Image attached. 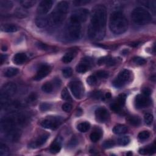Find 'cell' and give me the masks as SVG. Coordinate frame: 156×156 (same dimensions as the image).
Returning a JSON list of instances; mask_svg holds the SVG:
<instances>
[{
    "label": "cell",
    "instance_id": "obj_40",
    "mask_svg": "<svg viewBox=\"0 0 156 156\" xmlns=\"http://www.w3.org/2000/svg\"><path fill=\"white\" fill-rule=\"evenodd\" d=\"M36 45L38 47V48H39L40 50H41L49 51L51 50V47L50 46H48L46 44L42 43V42H37L36 43Z\"/></svg>",
    "mask_w": 156,
    "mask_h": 156
},
{
    "label": "cell",
    "instance_id": "obj_50",
    "mask_svg": "<svg viewBox=\"0 0 156 156\" xmlns=\"http://www.w3.org/2000/svg\"><path fill=\"white\" fill-rule=\"evenodd\" d=\"M37 98V95L35 93H32L29 95L28 98V102H34Z\"/></svg>",
    "mask_w": 156,
    "mask_h": 156
},
{
    "label": "cell",
    "instance_id": "obj_5",
    "mask_svg": "<svg viewBox=\"0 0 156 156\" xmlns=\"http://www.w3.org/2000/svg\"><path fill=\"white\" fill-rule=\"evenodd\" d=\"M65 37L69 41H76L81 37V24L70 21L65 31Z\"/></svg>",
    "mask_w": 156,
    "mask_h": 156
},
{
    "label": "cell",
    "instance_id": "obj_49",
    "mask_svg": "<svg viewBox=\"0 0 156 156\" xmlns=\"http://www.w3.org/2000/svg\"><path fill=\"white\" fill-rule=\"evenodd\" d=\"M115 145V142L113 140H108L104 141V143L102 144V146L104 148H110Z\"/></svg>",
    "mask_w": 156,
    "mask_h": 156
},
{
    "label": "cell",
    "instance_id": "obj_44",
    "mask_svg": "<svg viewBox=\"0 0 156 156\" xmlns=\"http://www.w3.org/2000/svg\"><path fill=\"white\" fill-rule=\"evenodd\" d=\"M133 62H134V63H135L136 64L140 65H144L145 64H146V61L145 59H143V58H142V57H133Z\"/></svg>",
    "mask_w": 156,
    "mask_h": 156
},
{
    "label": "cell",
    "instance_id": "obj_30",
    "mask_svg": "<svg viewBox=\"0 0 156 156\" xmlns=\"http://www.w3.org/2000/svg\"><path fill=\"white\" fill-rule=\"evenodd\" d=\"M20 3L21 5L23 6L24 8L29 9L34 6L35 3H36V1H32V0H23V1H20Z\"/></svg>",
    "mask_w": 156,
    "mask_h": 156
},
{
    "label": "cell",
    "instance_id": "obj_29",
    "mask_svg": "<svg viewBox=\"0 0 156 156\" xmlns=\"http://www.w3.org/2000/svg\"><path fill=\"white\" fill-rule=\"evenodd\" d=\"M0 6H1V9H3L9 10L13 7V3L11 1L1 0L0 1Z\"/></svg>",
    "mask_w": 156,
    "mask_h": 156
},
{
    "label": "cell",
    "instance_id": "obj_46",
    "mask_svg": "<svg viewBox=\"0 0 156 156\" xmlns=\"http://www.w3.org/2000/svg\"><path fill=\"white\" fill-rule=\"evenodd\" d=\"M126 100V95L125 94H121L118 96L117 102L123 107L124 106V104H125Z\"/></svg>",
    "mask_w": 156,
    "mask_h": 156
},
{
    "label": "cell",
    "instance_id": "obj_42",
    "mask_svg": "<svg viewBox=\"0 0 156 156\" xmlns=\"http://www.w3.org/2000/svg\"><path fill=\"white\" fill-rule=\"evenodd\" d=\"M87 82L90 86H94L97 82V77L94 75L90 76L87 78Z\"/></svg>",
    "mask_w": 156,
    "mask_h": 156
},
{
    "label": "cell",
    "instance_id": "obj_58",
    "mask_svg": "<svg viewBox=\"0 0 156 156\" xmlns=\"http://www.w3.org/2000/svg\"><path fill=\"white\" fill-rule=\"evenodd\" d=\"M111 96H112V95H111V93H109V92L107 93L106 94V98L109 99V98H110Z\"/></svg>",
    "mask_w": 156,
    "mask_h": 156
},
{
    "label": "cell",
    "instance_id": "obj_47",
    "mask_svg": "<svg viewBox=\"0 0 156 156\" xmlns=\"http://www.w3.org/2000/svg\"><path fill=\"white\" fill-rule=\"evenodd\" d=\"M51 105L49 103H46V102H42V103L40 104V110L43 111V112H44V111H47L49 109H51Z\"/></svg>",
    "mask_w": 156,
    "mask_h": 156
},
{
    "label": "cell",
    "instance_id": "obj_39",
    "mask_svg": "<svg viewBox=\"0 0 156 156\" xmlns=\"http://www.w3.org/2000/svg\"><path fill=\"white\" fill-rule=\"evenodd\" d=\"M153 119H154V117H153V115L152 114L148 113V114H146L145 115L144 120H145V122L146 124H148V125H150V124H152V123L153 121Z\"/></svg>",
    "mask_w": 156,
    "mask_h": 156
},
{
    "label": "cell",
    "instance_id": "obj_21",
    "mask_svg": "<svg viewBox=\"0 0 156 156\" xmlns=\"http://www.w3.org/2000/svg\"><path fill=\"white\" fill-rule=\"evenodd\" d=\"M35 25L39 28H43L48 25V17L40 16L38 17L35 20Z\"/></svg>",
    "mask_w": 156,
    "mask_h": 156
},
{
    "label": "cell",
    "instance_id": "obj_24",
    "mask_svg": "<svg viewBox=\"0 0 156 156\" xmlns=\"http://www.w3.org/2000/svg\"><path fill=\"white\" fill-rule=\"evenodd\" d=\"M18 29L17 26L13 24H4L1 26V30L6 33H15Z\"/></svg>",
    "mask_w": 156,
    "mask_h": 156
},
{
    "label": "cell",
    "instance_id": "obj_8",
    "mask_svg": "<svg viewBox=\"0 0 156 156\" xmlns=\"http://www.w3.org/2000/svg\"><path fill=\"white\" fill-rule=\"evenodd\" d=\"M88 15L89 11L87 9H79L75 10L71 14L70 21L81 24L87 21Z\"/></svg>",
    "mask_w": 156,
    "mask_h": 156
},
{
    "label": "cell",
    "instance_id": "obj_20",
    "mask_svg": "<svg viewBox=\"0 0 156 156\" xmlns=\"http://www.w3.org/2000/svg\"><path fill=\"white\" fill-rule=\"evenodd\" d=\"M26 59H27V56L25 53H17L13 58V62L16 65H20L23 64Z\"/></svg>",
    "mask_w": 156,
    "mask_h": 156
},
{
    "label": "cell",
    "instance_id": "obj_59",
    "mask_svg": "<svg viewBox=\"0 0 156 156\" xmlns=\"http://www.w3.org/2000/svg\"><path fill=\"white\" fill-rule=\"evenodd\" d=\"M82 114V110L81 109H78V112H77L76 115H77V116H80Z\"/></svg>",
    "mask_w": 156,
    "mask_h": 156
},
{
    "label": "cell",
    "instance_id": "obj_7",
    "mask_svg": "<svg viewBox=\"0 0 156 156\" xmlns=\"http://www.w3.org/2000/svg\"><path fill=\"white\" fill-rule=\"evenodd\" d=\"M131 78V72L128 70H124L121 71L114 82L113 85L116 88H121L130 81Z\"/></svg>",
    "mask_w": 156,
    "mask_h": 156
},
{
    "label": "cell",
    "instance_id": "obj_28",
    "mask_svg": "<svg viewBox=\"0 0 156 156\" xmlns=\"http://www.w3.org/2000/svg\"><path fill=\"white\" fill-rule=\"evenodd\" d=\"M90 127V123L88 122H82L78 124L77 129H78V131L81 132H86L89 130Z\"/></svg>",
    "mask_w": 156,
    "mask_h": 156
},
{
    "label": "cell",
    "instance_id": "obj_32",
    "mask_svg": "<svg viewBox=\"0 0 156 156\" xmlns=\"http://www.w3.org/2000/svg\"><path fill=\"white\" fill-rule=\"evenodd\" d=\"M129 142H130V139L127 136H123L119 137L118 139V143L120 146H126Z\"/></svg>",
    "mask_w": 156,
    "mask_h": 156
},
{
    "label": "cell",
    "instance_id": "obj_38",
    "mask_svg": "<svg viewBox=\"0 0 156 156\" xmlns=\"http://www.w3.org/2000/svg\"><path fill=\"white\" fill-rule=\"evenodd\" d=\"M139 139L140 140H145L146 139H148L150 137V133L148 131H144L140 132L139 133Z\"/></svg>",
    "mask_w": 156,
    "mask_h": 156
},
{
    "label": "cell",
    "instance_id": "obj_25",
    "mask_svg": "<svg viewBox=\"0 0 156 156\" xmlns=\"http://www.w3.org/2000/svg\"><path fill=\"white\" fill-rule=\"evenodd\" d=\"M127 127L123 125V124H118L115 126L113 129V132L115 134H124L127 132Z\"/></svg>",
    "mask_w": 156,
    "mask_h": 156
},
{
    "label": "cell",
    "instance_id": "obj_4",
    "mask_svg": "<svg viewBox=\"0 0 156 156\" xmlns=\"http://www.w3.org/2000/svg\"><path fill=\"white\" fill-rule=\"evenodd\" d=\"M131 18L133 23L138 25H145L152 21V17L150 13L145 9L139 7L133 10Z\"/></svg>",
    "mask_w": 156,
    "mask_h": 156
},
{
    "label": "cell",
    "instance_id": "obj_34",
    "mask_svg": "<svg viewBox=\"0 0 156 156\" xmlns=\"http://www.w3.org/2000/svg\"><path fill=\"white\" fill-rule=\"evenodd\" d=\"M74 59V54L72 52H69L66 54L63 57H62V62L65 64H68L72 61Z\"/></svg>",
    "mask_w": 156,
    "mask_h": 156
},
{
    "label": "cell",
    "instance_id": "obj_19",
    "mask_svg": "<svg viewBox=\"0 0 156 156\" xmlns=\"http://www.w3.org/2000/svg\"><path fill=\"white\" fill-rule=\"evenodd\" d=\"M119 58H111V57H102L98 61V64L100 65L106 64L108 66H114L118 62Z\"/></svg>",
    "mask_w": 156,
    "mask_h": 156
},
{
    "label": "cell",
    "instance_id": "obj_23",
    "mask_svg": "<svg viewBox=\"0 0 156 156\" xmlns=\"http://www.w3.org/2000/svg\"><path fill=\"white\" fill-rule=\"evenodd\" d=\"M155 145L148 146L147 147H146V148H141L139 150V153L142 155H146V154L151 155L155 153Z\"/></svg>",
    "mask_w": 156,
    "mask_h": 156
},
{
    "label": "cell",
    "instance_id": "obj_14",
    "mask_svg": "<svg viewBox=\"0 0 156 156\" xmlns=\"http://www.w3.org/2000/svg\"><path fill=\"white\" fill-rule=\"evenodd\" d=\"M151 104L149 96L143 95H138L135 99V106L137 109H142L148 107Z\"/></svg>",
    "mask_w": 156,
    "mask_h": 156
},
{
    "label": "cell",
    "instance_id": "obj_45",
    "mask_svg": "<svg viewBox=\"0 0 156 156\" xmlns=\"http://www.w3.org/2000/svg\"><path fill=\"white\" fill-rule=\"evenodd\" d=\"M108 75H109V74L108 72H107V71H104V70H100V71H98V72L96 73V76L100 79H103V78H108Z\"/></svg>",
    "mask_w": 156,
    "mask_h": 156
},
{
    "label": "cell",
    "instance_id": "obj_51",
    "mask_svg": "<svg viewBox=\"0 0 156 156\" xmlns=\"http://www.w3.org/2000/svg\"><path fill=\"white\" fill-rule=\"evenodd\" d=\"M142 93L143 95L146 96H149L151 93V91L150 90V88H148V87H145L142 90Z\"/></svg>",
    "mask_w": 156,
    "mask_h": 156
},
{
    "label": "cell",
    "instance_id": "obj_18",
    "mask_svg": "<svg viewBox=\"0 0 156 156\" xmlns=\"http://www.w3.org/2000/svg\"><path fill=\"white\" fill-rule=\"evenodd\" d=\"M90 67V61L88 58H84L82 61L77 65L76 71L79 73H84Z\"/></svg>",
    "mask_w": 156,
    "mask_h": 156
},
{
    "label": "cell",
    "instance_id": "obj_31",
    "mask_svg": "<svg viewBox=\"0 0 156 156\" xmlns=\"http://www.w3.org/2000/svg\"><path fill=\"white\" fill-rule=\"evenodd\" d=\"M42 90L47 93H51L53 91V85L51 82H46L42 86Z\"/></svg>",
    "mask_w": 156,
    "mask_h": 156
},
{
    "label": "cell",
    "instance_id": "obj_3",
    "mask_svg": "<svg viewBox=\"0 0 156 156\" xmlns=\"http://www.w3.org/2000/svg\"><path fill=\"white\" fill-rule=\"evenodd\" d=\"M109 28L115 34H122L127 30L128 21L121 12H113L110 17Z\"/></svg>",
    "mask_w": 156,
    "mask_h": 156
},
{
    "label": "cell",
    "instance_id": "obj_26",
    "mask_svg": "<svg viewBox=\"0 0 156 156\" xmlns=\"http://www.w3.org/2000/svg\"><path fill=\"white\" fill-rule=\"evenodd\" d=\"M127 121L129 124L133 126H139L141 124V119L138 116H130L127 118Z\"/></svg>",
    "mask_w": 156,
    "mask_h": 156
},
{
    "label": "cell",
    "instance_id": "obj_17",
    "mask_svg": "<svg viewBox=\"0 0 156 156\" xmlns=\"http://www.w3.org/2000/svg\"><path fill=\"white\" fill-rule=\"evenodd\" d=\"M21 136V131L18 128H14L6 133V137L7 140L15 142L20 139Z\"/></svg>",
    "mask_w": 156,
    "mask_h": 156
},
{
    "label": "cell",
    "instance_id": "obj_6",
    "mask_svg": "<svg viewBox=\"0 0 156 156\" xmlns=\"http://www.w3.org/2000/svg\"><path fill=\"white\" fill-rule=\"evenodd\" d=\"M17 91V86L13 82H8L4 84L1 90V105H5L9 98L14 95Z\"/></svg>",
    "mask_w": 156,
    "mask_h": 156
},
{
    "label": "cell",
    "instance_id": "obj_53",
    "mask_svg": "<svg viewBox=\"0 0 156 156\" xmlns=\"http://www.w3.org/2000/svg\"><path fill=\"white\" fill-rule=\"evenodd\" d=\"M89 1H86V0H84V1H74V3L75 4V6H81L84 5V4H86L88 3Z\"/></svg>",
    "mask_w": 156,
    "mask_h": 156
},
{
    "label": "cell",
    "instance_id": "obj_1",
    "mask_svg": "<svg viewBox=\"0 0 156 156\" xmlns=\"http://www.w3.org/2000/svg\"><path fill=\"white\" fill-rule=\"evenodd\" d=\"M107 11L104 6L99 4L93 7L91 13L88 36L91 40H100L106 35Z\"/></svg>",
    "mask_w": 156,
    "mask_h": 156
},
{
    "label": "cell",
    "instance_id": "obj_43",
    "mask_svg": "<svg viewBox=\"0 0 156 156\" xmlns=\"http://www.w3.org/2000/svg\"><path fill=\"white\" fill-rule=\"evenodd\" d=\"M9 153V148L7 146L4 144L1 143L0 145V155H6Z\"/></svg>",
    "mask_w": 156,
    "mask_h": 156
},
{
    "label": "cell",
    "instance_id": "obj_57",
    "mask_svg": "<svg viewBox=\"0 0 156 156\" xmlns=\"http://www.w3.org/2000/svg\"><path fill=\"white\" fill-rule=\"evenodd\" d=\"M1 50L3 51H6L7 50V47L6 45H5V44H4V45H3L1 46Z\"/></svg>",
    "mask_w": 156,
    "mask_h": 156
},
{
    "label": "cell",
    "instance_id": "obj_22",
    "mask_svg": "<svg viewBox=\"0 0 156 156\" xmlns=\"http://www.w3.org/2000/svg\"><path fill=\"white\" fill-rule=\"evenodd\" d=\"M61 149V140L60 138L57 139L52 143L50 147V151L52 153H59Z\"/></svg>",
    "mask_w": 156,
    "mask_h": 156
},
{
    "label": "cell",
    "instance_id": "obj_2",
    "mask_svg": "<svg viewBox=\"0 0 156 156\" xmlns=\"http://www.w3.org/2000/svg\"><path fill=\"white\" fill-rule=\"evenodd\" d=\"M69 11V3L62 1L57 4L54 10L48 17V25L51 27H57L63 23Z\"/></svg>",
    "mask_w": 156,
    "mask_h": 156
},
{
    "label": "cell",
    "instance_id": "obj_37",
    "mask_svg": "<svg viewBox=\"0 0 156 156\" xmlns=\"http://www.w3.org/2000/svg\"><path fill=\"white\" fill-rule=\"evenodd\" d=\"M121 108L122 106L117 101L114 102V103L110 105V109L116 113H119L121 110Z\"/></svg>",
    "mask_w": 156,
    "mask_h": 156
},
{
    "label": "cell",
    "instance_id": "obj_55",
    "mask_svg": "<svg viewBox=\"0 0 156 156\" xmlns=\"http://www.w3.org/2000/svg\"><path fill=\"white\" fill-rule=\"evenodd\" d=\"M6 59H7L6 55H1V64H3V62L6 60Z\"/></svg>",
    "mask_w": 156,
    "mask_h": 156
},
{
    "label": "cell",
    "instance_id": "obj_48",
    "mask_svg": "<svg viewBox=\"0 0 156 156\" xmlns=\"http://www.w3.org/2000/svg\"><path fill=\"white\" fill-rule=\"evenodd\" d=\"M62 109L65 112H70L71 109H72V105L70 103H68V102H66V103L62 105Z\"/></svg>",
    "mask_w": 156,
    "mask_h": 156
},
{
    "label": "cell",
    "instance_id": "obj_10",
    "mask_svg": "<svg viewBox=\"0 0 156 156\" xmlns=\"http://www.w3.org/2000/svg\"><path fill=\"white\" fill-rule=\"evenodd\" d=\"M17 123L16 117H6L1 119V132H7L12 129L15 128Z\"/></svg>",
    "mask_w": 156,
    "mask_h": 156
},
{
    "label": "cell",
    "instance_id": "obj_27",
    "mask_svg": "<svg viewBox=\"0 0 156 156\" xmlns=\"http://www.w3.org/2000/svg\"><path fill=\"white\" fill-rule=\"evenodd\" d=\"M19 72V70L15 68H8L4 72V76L7 78H11L17 75Z\"/></svg>",
    "mask_w": 156,
    "mask_h": 156
},
{
    "label": "cell",
    "instance_id": "obj_41",
    "mask_svg": "<svg viewBox=\"0 0 156 156\" xmlns=\"http://www.w3.org/2000/svg\"><path fill=\"white\" fill-rule=\"evenodd\" d=\"M62 74H63V76L65 78H69L71 75H72L73 70L70 67L65 68L63 70H62Z\"/></svg>",
    "mask_w": 156,
    "mask_h": 156
},
{
    "label": "cell",
    "instance_id": "obj_33",
    "mask_svg": "<svg viewBox=\"0 0 156 156\" xmlns=\"http://www.w3.org/2000/svg\"><path fill=\"white\" fill-rule=\"evenodd\" d=\"M101 137V132L99 131H94L90 134V138L92 141L96 142L100 139Z\"/></svg>",
    "mask_w": 156,
    "mask_h": 156
},
{
    "label": "cell",
    "instance_id": "obj_56",
    "mask_svg": "<svg viewBox=\"0 0 156 156\" xmlns=\"http://www.w3.org/2000/svg\"><path fill=\"white\" fill-rule=\"evenodd\" d=\"M140 44V43L139 42H135V43H131V46H133V47H137Z\"/></svg>",
    "mask_w": 156,
    "mask_h": 156
},
{
    "label": "cell",
    "instance_id": "obj_36",
    "mask_svg": "<svg viewBox=\"0 0 156 156\" xmlns=\"http://www.w3.org/2000/svg\"><path fill=\"white\" fill-rule=\"evenodd\" d=\"M15 14L17 17L19 18H24L27 16L28 13L26 11L23 9L18 8L17 9L15 12Z\"/></svg>",
    "mask_w": 156,
    "mask_h": 156
},
{
    "label": "cell",
    "instance_id": "obj_11",
    "mask_svg": "<svg viewBox=\"0 0 156 156\" xmlns=\"http://www.w3.org/2000/svg\"><path fill=\"white\" fill-rule=\"evenodd\" d=\"M61 124V118L59 117H53L43 120L41 122V126L46 129H56Z\"/></svg>",
    "mask_w": 156,
    "mask_h": 156
},
{
    "label": "cell",
    "instance_id": "obj_13",
    "mask_svg": "<svg viewBox=\"0 0 156 156\" xmlns=\"http://www.w3.org/2000/svg\"><path fill=\"white\" fill-rule=\"evenodd\" d=\"M95 117L96 121L100 123H106L109 121L110 114L108 110L104 108H100L95 111Z\"/></svg>",
    "mask_w": 156,
    "mask_h": 156
},
{
    "label": "cell",
    "instance_id": "obj_54",
    "mask_svg": "<svg viewBox=\"0 0 156 156\" xmlns=\"http://www.w3.org/2000/svg\"><path fill=\"white\" fill-rule=\"evenodd\" d=\"M78 143V140L75 139V138H73L72 140H71L70 142V145H71V146H75Z\"/></svg>",
    "mask_w": 156,
    "mask_h": 156
},
{
    "label": "cell",
    "instance_id": "obj_35",
    "mask_svg": "<svg viewBox=\"0 0 156 156\" xmlns=\"http://www.w3.org/2000/svg\"><path fill=\"white\" fill-rule=\"evenodd\" d=\"M61 96L62 98L65 101H70L71 100V98L68 92V90L66 88H64L62 91L61 93Z\"/></svg>",
    "mask_w": 156,
    "mask_h": 156
},
{
    "label": "cell",
    "instance_id": "obj_60",
    "mask_svg": "<svg viewBox=\"0 0 156 156\" xmlns=\"http://www.w3.org/2000/svg\"><path fill=\"white\" fill-rule=\"evenodd\" d=\"M132 153H131V152H130V153H127V154H126V155H132Z\"/></svg>",
    "mask_w": 156,
    "mask_h": 156
},
{
    "label": "cell",
    "instance_id": "obj_9",
    "mask_svg": "<svg viewBox=\"0 0 156 156\" xmlns=\"http://www.w3.org/2000/svg\"><path fill=\"white\" fill-rule=\"evenodd\" d=\"M71 93L76 99H81L84 94V88L81 81H74L70 84Z\"/></svg>",
    "mask_w": 156,
    "mask_h": 156
},
{
    "label": "cell",
    "instance_id": "obj_12",
    "mask_svg": "<svg viewBox=\"0 0 156 156\" xmlns=\"http://www.w3.org/2000/svg\"><path fill=\"white\" fill-rule=\"evenodd\" d=\"M53 2L51 0H43L40 3L37 7V13L39 15L43 16L46 14L52 7Z\"/></svg>",
    "mask_w": 156,
    "mask_h": 156
},
{
    "label": "cell",
    "instance_id": "obj_52",
    "mask_svg": "<svg viewBox=\"0 0 156 156\" xmlns=\"http://www.w3.org/2000/svg\"><path fill=\"white\" fill-rule=\"evenodd\" d=\"M92 96L93 98H96V99H100V98L101 97V93L99 91L94 92L93 93H92Z\"/></svg>",
    "mask_w": 156,
    "mask_h": 156
},
{
    "label": "cell",
    "instance_id": "obj_16",
    "mask_svg": "<svg viewBox=\"0 0 156 156\" xmlns=\"http://www.w3.org/2000/svg\"><path fill=\"white\" fill-rule=\"evenodd\" d=\"M50 136V134L48 133H44L40 137H39L36 140H35L33 141H31L30 144L29 145V146L31 148H37L39 147H40L43 145L45 143L46 141H47L48 139Z\"/></svg>",
    "mask_w": 156,
    "mask_h": 156
},
{
    "label": "cell",
    "instance_id": "obj_15",
    "mask_svg": "<svg viewBox=\"0 0 156 156\" xmlns=\"http://www.w3.org/2000/svg\"><path fill=\"white\" fill-rule=\"evenodd\" d=\"M51 71V67L48 65H43L41 66L38 70L34 78L35 81H40L50 74Z\"/></svg>",
    "mask_w": 156,
    "mask_h": 156
}]
</instances>
